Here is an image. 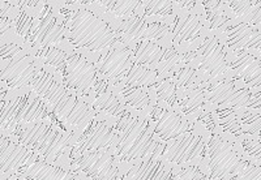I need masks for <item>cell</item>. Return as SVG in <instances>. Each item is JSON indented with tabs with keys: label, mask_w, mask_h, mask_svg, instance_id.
Segmentation results:
<instances>
[{
	"label": "cell",
	"mask_w": 261,
	"mask_h": 180,
	"mask_svg": "<svg viewBox=\"0 0 261 180\" xmlns=\"http://www.w3.org/2000/svg\"><path fill=\"white\" fill-rule=\"evenodd\" d=\"M118 94L128 110L149 116L155 106V97L153 88H134L120 90Z\"/></svg>",
	"instance_id": "obj_26"
},
{
	"label": "cell",
	"mask_w": 261,
	"mask_h": 180,
	"mask_svg": "<svg viewBox=\"0 0 261 180\" xmlns=\"http://www.w3.org/2000/svg\"><path fill=\"white\" fill-rule=\"evenodd\" d=\"M204 97L212 112L223 110L239 112L261 109V90H249L232 79L209 83Z\"/></svg>",
	"instance_id": "obj_10"
},
{
	"label": "cell",
	"mask_w": 261,
	"mask_h": 180,
	"mask_svg": "<svg viewBox=\"0 0 261 180\" xmlns=\"http://www.w3.org/2000/svg\"><path fill=\"white\" fill-rule=\"evenodd\" d=\"M33 15V24L30 28L25 47L29 50L37 47H58L63 50H73L65 37L64 25L58 12L55 2H39Z\"/></svg>",
	"instance_id": "obj_7"
},
{
	"label": "cell",
	"mask_w": 261,
	"mask_h": 180,
	"mask_svg": "<svg viewBox=\"0 0 261 180\" xmlns=\"http://www.w3.org/2000/svg\"><path fill=\"white\" fill-rule=\"evenodd\" d=\"M72 168L84 180H123L122 168L107 150L73 154Z\"/></svg>",
	"instance_id": "obj_13"
},
{
	"label": "cell",
	"mask_w": 261,
	"mask_h": 180,
	"mask_svg": "<svg viewBox=\"0 0 261 180\" xmlns=\"http://www.w3.org/2000/svg\"><path fill=\"white\" fill-rule=\"evenodd\" d=\"M235 180H261V165L246 160Z\"/></svg>",
	"instance_id": "obj_31"
},
{
	"label": "cell",
	"mask_w": 261,
	"mask_h": 180,
	"mask_svg": "<svg viewBox=\"0 0 261 180\" xmlns=\"http://www.w3.org/2000/svg\"><path fill=\"white\" fill-rule=\"evenodd\" d=\"M115 123V119L95 115L88 128L74 139L73 154L94 150L113 151L116 141Z\"/></svg>",
	"instance_id": "obj_14"
},
{
	"label": "cell",
	"mask_w": 261,
	"mask_h": 180,
	"mask_svg": "<svg viewBox=\"0 0 261 180\" xmlns=\"http://www.w3.org/2000/svg\"><path fill=\"white\" fill-rule=\"evenodd\" d=\"M94 64L102 80L110 88L115 89L124 80L132 68L134 62L128 47L120 46L95 56Z\"/></svg>",
	"instance_id": "obj_16"
},
{
	"label": "cell",
	"mask_w": 261,
	"mask_h": 180,
	"mask_svg": "<svg viewBox=\"0 0 261 180\" xmlns=\"http://www.w3.org/2000/svg\"><path fill=\"white\" fill-rule=\"evenodd\" d=\"M41 65L38 59L34 58L28 48L13 59L7 60V64L0 68V83L6 86L8 93L29 89Z\"/></svg>",
	"instance_id": "obj_15"
},
{
	"label": "cell",
	"mask_w": 261,
	"mask_h": 180,
	"mask_svg": "<svg viewBox=\"0 0 261 180\" xmlns=\"http://www.w3.org/2000/svg\"><path fill=\"white\" fill-rule=\"evenodd\" d=\"M228 69L232 80L249 90H261L260 54L239 53L228 55Z\"/></svg>",
	"instance_id": "obj_20"
},
{
	"label": "cell",
	"mask_w": 261,
	"mask_h": 180,
	"mask_svg": "<svg viewBox=\"0 0 261 180\" xmlns=\"http://www.w3.org/2000/svg\"><path fill=\"white\" fill-rule=\"evenodd\" d=\"M28 50L22 43L17 42H0V60H11L18 54Z\"/></svg>",
	"instance_id": "obj_32"
},
{
	"label": "cell",
	"mask_w": 261,
	"mask_h": 180,
	"mask_svg": "<svg viewBox=\"0 0 261 180\" xmlns=\"http://www.w3.org/2000/svg\"><path fill=\"white\" fill-rule=\"evenodd\" d=\"M178 13L175 2H167V0H148V2H140L137 15L143 16L146 20L153 21H166L172 24Z\"/></svg>",
	"instance_id": "obj_28"
},
{
	"label": "cell",
	"mask_w": 261,
	"mask_h": 180,
	"mask_svg": "<svg viewBox=\"0 0 261 180\" xmlns=\"http://www.w3.org/2000/svg\"><path fill=\"white\" fill-rule=\"evenodd\" d=\"M8 94L0 102V135H11L21 125L36 121H58L30 89Z\"/></svg>",
	"instance_id": "obj_6"
},
{
	"label": "cell",
	"mask_w": 261,
	"mask_h": 180,
	"mask_svg": "<svg viewBox=\"0 0 261 180\" xmlns=\"http://www.w3.org/2000/svg\"><path fill=\"white\" fill-rule=\"evenodd\" d=\"M36 160L38 157L11 135H0V177L15 176Z\"/></svg>",
	"instance_id": "obj_17"
},
{
	"label": "cell",
	"mask_w": 261,
	"mask_h": 180,
	"mask_svg": "<svg viewBox=\"0 0 261 180\" xmlns=\"http://www.w3.org/2000/svg\"><path fill=\"white\" fill-rule=\"evenodd\" d=\"M13 177L17 180H84L73 168L50 165L39 158Z\"/></svg>",
	"instance_id": "obj_22"
},
{
	"label": "cell",
	"mask_w": 261,
	"mask_h": 180,
	"mask_svg": "<svg viewBox=\"0 0 261 180\" xmlns=\"http://www.w3.org/2000/svg\"><path fill=\"white\" fill-rule=\"evenodd\" d=\"M2 180H17V179H15L13 176H11V177H6V179H2Z\"/></svg>",
	"instance_id": "obj_33"
},
{
	"label": "cell",
	"mask_w": 261,
	"mask_h": 180,
	"mask_svg": "<svg viewBox=\"0 0 261 180\" xmlns=\"http://www.w3.org/2000/svg\"><path fill=\"white\" fill-rule=\"evenodd\" d=\"M228 55L230 53L220 37L209 33L199 47L184 55V64L191 65L199 72L204 83H217L231 79Z\"/></svg>",
	"instance_id": "obj_8"
},
{
	"label": "cell",
	"mask_w": 261,
	"mask_h": 180,
	"mask_svg": "<svg viewBox=\"0 0 261 180\" xmlns=\"http://www.w3.org/2000/svg\"><path fill=\"white\" fill-rule=\"evenodd\" d=\"M11 136L32 150L39 160L72 168L74 136L58 121H36L21 125Z\"/></svg>",
	"instance_id": "obj_4"
},
{
	"label": "cell",
	"mask_w": 261,
	"mask_h": 180,
	"mask_svg": "<svg viewBox=\"0 0 261 180\" xmlns=\"http://www.w3.org/2000/svg\"><path fill=\"white\" fill-rule=\"evenodd\" d=\"M208 34L202 4L201 2H197L195 8L188 11L178 8L175 20L171 24L170 46L181 55H187L199 47Z\"/></svg>",
	"instance_id": "obj_12"
},
{
	"label": "cell",
	"mask_w": 261,
	"mask_h": 180,
	"mask_svg": "<svg viewBox=\"0 0 261 180\" xmlns=\"http://www.w3.org/2000/svg\"><path fill=\"white\" fill-rule=\"evenodd\" d=\"M90 102H92V106L97 115L106 116V118L115 119V120L124 115L128 110L123 104L118 92L110 86L98 93Z\"/></svg>",
	"instance_id": "obj_25"
},
{
	"label": "cell",
	"mask_w": 261,
	"mask_h": 180,
	"mask_svg": "<svg viewBox=\"0 0 261 180\" xmlns=\"http://www.w3.org/2000/svg\"><path fill=\"white\" fill-rule=\"evenodd\" d=\"M62 80L73 92L89 100L109 88L98 74L94 59L74 50H71L67 55Z\"/></svg>",
	"instance_id": "obj_11"
},
{
	"label": "cell",
	"mask_w": 261,
	"mask_h": 180,
	"mask_svg": "<svg viewBox=\"0 0 261 180\" xmlns=\"http://www.w3.org/2000/svg\"><path fill=\"white\" fill-rule=\"evenodd\" d=\"M223 7L235 22L261 29V2L258 0H225Z\"/></svg>",
	"instance_id": "obj_24"
},
{
	"label": "cell",
	"mask_w": 261,
	"mask_h": 180,
	"mask_svg": "<svg viewBox=\"0 0 261 180\" xmlns=\"http://www.w3.org/2000/svg\"><path fill=\"white\" fill-rule=\"evenodd\" d=\"M29 89L74 139L88 128L97 115L89 99L69 89L57 73L45 65H41Z\"/></svg>",
	"instance_id": "obj_2"
},
{
	"label": "cell",
	"mask_w": 261,
	"mask_h": 180,
	"mask_svg": "<svg viewBox=\"0 0 261 180\" xmlns=\"http://www.w3.org/2000/svg\"><path fill=\"white\" fill-rule=\"evenodd\" d=\"M115 128L116 141L111 153L122 171L137 161L158 158L166 144L155 135L148 116L132 110L116 119Z\"/></svg>",
	"instance_id": "obj_3"
},
{
	"label": "cell",
	"mask_w": 261,
	"mask_h": 180,
	"mask_svg": "<svg viewBox=\"0 0 261 180\" xmlns=\"http://www.w3.org/2000/svg\"><path fill=\"white\" fill-rule=\"evenodd\" d=\"M69 46L94 59L124 44L109 22L85 2H55Z\"/></svg>",
	"instance_id": "obj_1"
},
{
	"label": "cell",
	"mask_w": 261,
	"mask_h": 180,
	"mask_svg": "<svg viewBox=\"0 0 261 180\" xmlns=\"http://www.w3.org/2000/svg\"><path fill=\"white\" fill-rule=\"evenodd\" d=\"M206 137L208 131L195 120L190 131L165 144L158 160L172 168L181 166L202 167L206 156Z\"/></svg>",
	"instance_id": "obj_9"
},
{
	"label": "cell",
	"mask_w": 261,
	"mask_h": 180,
	"mask_svg": "<svg viewBox=\"0 0 261 180\" xmlns=\"http://www.w3.org/2000/svg\"><path fill=\"white\" fill-rule=\"evenodd\" d=\"M148 118L153 125L155 135L163 142L171 141L179 137L190 131L195 123L184 118L179 111L161 105H155Z\"/></svg>",
	"instance_id": "obj_19"
},
{
	"label": "cell",
	"mask_w": 261,
	"mask_h": 180,
	"mask_svg": "<svg viewBox=\"0 0 261 180\" xmlns=\"http://www.w3.org/2000/svg\"><path fill=\"white\" fill-rule=\"evenodd\" d=\"M246 160L235 137L221 131L218 125L208 131L206 156L202 163L206 179L235 180Z\"/></svg>",
	"instance_id": "obj_5"
},
{
	"label": "cell",
	"mask_w": 261,
	"mask_h": 180,
	"mask_svg": "<svg viewBox=\"0 0 261 180\" xmlns=\"http://www.w3.org/2000/svg\"><path fill=\"white\" fill-rule=\"evenodd\" d=\"M123 180H176L172 168L158 158L137 161L123 171Z\"/></svg>",
	"instance_id": "obj_21"
},
{
	"label": "cell",
	"mask_w": 261,
	"mask_h": 180,
	"mask_svg": "<svg viewBox=\"0 0 261 180\" xmlns=\"http://www.w3.org/2000/svg\"><path fill=\"white\" fill-rule=\"evenodd\" d=\"M160 79L161 76L154 69L146 68V67H143V65L134 64L130 71L125 76L124 80L116 86L115 90L116 92H120V90L134 88H153L158 83Z\"/></svg>",
	"instance_id": "obj_29"
},
{
	"label": "cell",
	"mask_w": 261,
	"mask_h": 180,
	"mask_svg": "<svg viewBox=\"0 0 261 180\" xmlns=\"http://www.w3.org/2000/svg\"><path fill=\"white\" fill-rule=\"evenodd\" d=\"M166 48L167 46L165 44L153 43V42H140L134 46H129L128 50L130 53L134 64L143 65L146 68L157 71Z\"/></svg>",
	"instance_id": "obj_27"
},
{
	"label": "cell",
	"mask_w": 261,
	"mask_h": 180,
	"mask_svg": "<svg viewBox=\"0 0 261 180\" xmlns=\"http://www.w3.org/2000/svg\"><path fill=\"white\" fill-rule=\"evenodd\" d=\"M89 6L110 25L137 15L140 2L136 0H89Z\"/></svg>",
	"instance_id": "obj_23"
},
{
	"label": "cell",
	"mask_w": 261,
	"mask_h": 180,
	"mask_svg": "<svg viewBox=\"0 0 261 180\" xmlns=\"http://www.w3.org/2000/svg\"><path fill=\"white\" fill-rule=\"evenodd\" d=\"M221 41L230 54L253 53L261 55V29L235 22L234 20L220 34Z\"/></svg>",
	"instance_id": "obj_18"
},
{
	"label": "cell",
	"mask_w": 261,
	"mask_h": 180,
	"mask_svg": "<svg viewBox=\"0 0 261 180\" xmlns=\"http://www.w3.org/2000/svg\"><path fill=\"white\" fill-rule=\"evenodd\" d=\"M241 146V150L243 151L244 157L251 162L260 163L261 165V144L260 136H249L243 135L239 139H237Z\"/></svg>",
	"instance_id": "obj_30"
}]
</instances>
